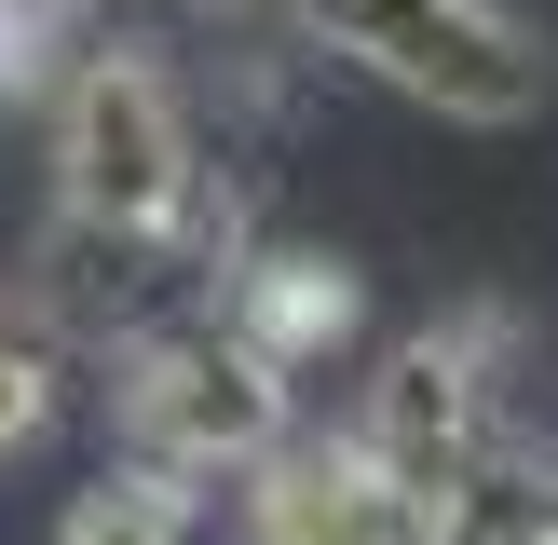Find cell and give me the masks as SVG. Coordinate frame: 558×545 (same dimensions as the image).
<instances>
[{"label":"cell","instance_id":"obj_1","mask_svg":"<svg viewBox=\"0 0 558 545\" xmlns=\"http://www.w3.org/2000/svg\"><path fill=\"white\" fill-rule=\"evenodd\" d=\"M287 436H300V382H272L218 300H178L123 341V450L136 463L205 491V477H259Z\"/></svg>","mask_w":558,"mask_h":545},{"label":"cell","instance_id":"obj_2","mask_svg":"<svg viewBox=\"0 0 558 545\" xmlns=\"http://www.w3.org/2000/svg\"><path fill=\"white\" fill-rule=\"evenodd\" d=\"M300 27L436 123H532L558 82L545 27L518 0H300Z\"/></svg>","mask_w":558,"mask_h":545},{"label":"cell","instance_id":"obj_3","mask_svg":"<svg viewBox=\"0 0 558 545\" xmlns=\"http://www.w3.org/2000/svg\"><path fill=\"white\" fill-rule=\"evenodd\" d=\"M191 178H205V136H191L178 82H163L136 41H96L69 82H54V218L163 245V218H178Z\"/></svg>","mask_w":558,"mask_h":545},{"label":"cell","instance_id":"obj_4","mask_svg":"<svg viewBox=\"0 0 558 545\" xmlns=\"http://www.w3.org/2000/svg\"><path fill=\"white\" fill-rule=\"evenodd\" d=\"M490 382H477V327H436V341H396L368 368V409H354V450L381 463V491H409L436 532V505H450V477L490 450Z\"/></svg>","mask_w":558,"mask_h":545},{"label":"cell","instance_id":"obj_5","mask_svg":"<svg viewBox=\"0 0 558 545\" xmlns=\"http://www.w3.org/2000/svg\"><path fill=\"white\" fill-rule=\"evenodd\" d=\"M259 545H436V532L409 491H381L354 436H287L259 463Z\"/></svg>","mask_w":558,"mask_h":545},{"label":"cell","instance_id":"obj_6","mask_svg":"<svg viewBox=\"0 0 558 545\" xmlns=\"http://www.w3.org/2000/svg\"><path fill=\"white\" fill-rule=\"evenodd\" d=\"M218 314H232V341L259 354L272 382H300L314 354L354 341V272L314 259V245H245V259L218 272Z\"/></svg>","mask_w":558,"mask_h":545},{"label":"cell","instance_id":"obj_7","mask_svg":"<svg viewBox=\"0 0 558 545\" xmlns=\"http://www.w3.org/2000/svg\"><path fill=\"white\" fill-rule=\"evenodd\" d=\"M558 532V477L532 463V436L490 423V450L450 477V505H436V545H545Z\"/></svg>","mask_w":558,"mask_h":545},{"label":"cell","instance_id":"obj_8","mask_svg":"<svg viewBox=\"0 0 558 545\" xmlns=\"http://www.w3.org/2000/svg\"><path fill=\"white\" fill-rule=\"evenodd\" d=\"M54 545H191V477H163V463H96V477L69 491V518H54Z\"/></svg>","mask_w":558,"mask_h":545},{"label":"cell","instance_id":"obj_9","mask_svg":"<svg viewBox=\"0 0 558 545\" xmlns=\"http://www.w3.org/2000/svg\"><path fill=\"white\" fill-rule=\"evenodd\" d=\"M41 423H54V341L0 314V450H27Z\"/></svg>","mask_w":558,"mask_h":545},{"label":"cell","instance_id":"obj_10","mask_svg":"<svg viewBox=\"0 0 558 545\" xmlns=\"http://www.w3.org/2000/svg\"><path fill=\"white\" fill-rule=\"evenodd\" d=\"M41 14H69V0H0V27H41Z\"/></svg>","mask_w":558,"mask_h":545},{"label":"cell","instance_id":"obj_11","mask_svg":"<svg viewBox=\"0 0 558 545\" xmlns=\"http://www.w3.org/2000/svg\"><path fill=\"white\" fill-rule=\"evenodd\" d=\"M218 14H259V0H218Z\"/></svg>","mask_w":558,"mask_h":545},{"label":"cell","instance_id":"obj_12","mask_svg":"<svg viewBox=\"0 0 558 545\" xmlns=\"http://www.w3.org/2000/svg\"><path fill=\"white\" fill-rule=\"evenodd\" d=\"M545 545H558V532H545Z\"/></svg>","mask_w":558,"mask_h":545}]
</instances>
